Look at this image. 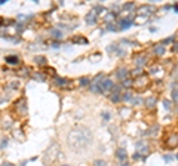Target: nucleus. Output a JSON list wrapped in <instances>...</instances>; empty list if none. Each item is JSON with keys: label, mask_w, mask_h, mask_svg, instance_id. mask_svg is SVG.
Listing matches in <instances>:
<instances>
[{"label": "nucleus", "mask_w": 178, "mask_h": 166, "mask_svg": "<svg viewBox=\"0 0 178 166\" xmlns=\"http://www.w3.org/2000/svg\"><path fill=\"white\" fill-rule=\"evenodd\" d=\"M6 145H8V140H2V141H0V147H2V148H5Z\"/></svg>", "instance_id": "27"}, {"label": "nucleus", "mask_w": 178, "mask_h": 166, "mask_svg": "<svg viewBox=\"0 0 178 166\" xmlns=\"http://www.w3.org/2000/svg\"><path fill=\"white\" fill-rule=\"evenodd\" d=\"M88 85H91V80H89L88 77H82L80 79V86H88Z\"/></svg>", "instance_id": "13"}, {"label": "nucleus", "mask_w": 178, "mask_h": 166, "mask_svg": "<svg viewBox=\"0 0 178 166\" xmlns=\"http://www.w3.org/2000/svg\"><path fill=\"white\" fill-rule=\"evenodd\" d=\"M145 59H147V56H145V55L135 56V64H137L138 67H143L145 64Z\"/></svg>", "instance_id": "7"}, {"label": "nucleus", "mask_w": 178, "mask_h": 166, "mask_svg": "<svg viewBox=\"0 0 178 166\" xmlns=\"http://www.w3.org/2000/svg\"><path fill=\"white\" fill-rule=\"evenodd\" d=\"M55 80H56V83H58V85H59V86H61V85H64V83H66V80H64V79H59V77H56Z\"/></svg>", "instance_id": "25"}, {"label": "nucleus", "mask_w": 178, "mask_h": 166, "mask_svg": "<svg viewBox=\"0 0 178 166\" xmlns=\"http://www.w3.org/2000/svg\"><path fill=\"white\" fill-rule=\"evenodd\" d=\"M122 100L123 101H131V100H132V95H131L129 92H126V94H123V95H122Z\"/></svg>", "instance_id": "15"}, {"label": "nucleus", "mask_w": 178, "mask_h": 166, "mask_svg": "<svg viewBox=\"0 0 178 166\" xmlns=\"http://www.w3.org/2000/svg\"><path fill=\"white\" fill-rule=\"evenodd\" d=\"M110 100L113 101V102H119V101L122 100V98H120V95H119V94H111V95H110Z\"/></svg>", "instance_id": "12"}, {"label": "nucleus", "mask_w": 178, "mask_h": 166, "mask_svg": "<svg viewBox=\"0 0 178 166\" xmlns=\"http://www.w3.org/2000/svg\"><path fill=\"white\" fill-rule=\"evenodd\" d=\"M155 54L156 55H163V54H165V48H163V46H156Z\"/></svg>", "instance_id": "11"}, {"label": "nucleus", "mask_w": 178, "mask_h": 166, "mask_svg": "<svg viewBox=\"0 0 178 166\" xmlns=\"http://www.w3.org/2000/svg\"><path fill=\"white\" fill-rule=\"evenodd\" d=\"M61 166H68V165H61Z\"/></svg>", "instance_id": "39"}, {"label": "nucleus", "mask_w": 178, "mask_h": 166, "mask_svg": "<svg viewBox=\"0 0 178 166\" xmlns=\"http://www.w3.org/2000/svg\"><path fill=\"white\" fill-rule=\"evenodd\" d=\"M171 89H172V92H175V90H178V82H175V83H172V86H171Z\"/></svg>", "instance_id": "28"}, {"label": "nucleus", "mask_w": 178, "mask_h": 166, "mask_svg": "<svg viewBox=\"0 0 178 166\" xmlns=\"http://www.w3.org/2000/svg\"><path fill=\"white\" fill-rule=\"evenodd\" d=\"M174 42V37H169V39H166V40H163V43L166 44V43H172Z\"/></svg>", "instance_id": "30"}, {"label": "nucleus", "mask_w": 178, "mask_h": 166, "mask_svg": "<svg viewBox=\"0 0 178 166\" xmlns=\"http://www.w3.org/2000/svg\"><path fill=\"white\" fill-rule=\"evenodd\" d=\"M102 117H104V120H105V122H107V120H110V114H109L107 111H104V113H102Z\"/></svg>", "instance_id": "23"}, {"label": "nucleus", "mask_w": 178, "mask_h": 166, "mask_svg": "<svg viewBox=\"0 0 178 166\" xmlns=\"http://www.w3.org/2000/svg\"><path fill=\"white\" fill-rule=\"evenodd\" d=\"M34 61H36L37 64H44V62H46V59H44L43 56H36V58H34Z\"/></svg>", "instance_id": "16"}, {"label": "nucleus", "mask_w": 178, "mask_h": 166, "mask_svg": "<svg viewBox=\"0 0 178 166\" xmlns=\"http://www.w3.org/2000/svg\"><path fill=\"white\" fill-rule=\"evenodd\" d=\"M131 85H132V82H131V80H128V79H126V80H123V83H122L123 88H129Z\"/></svg>", "instance_id": "17"}, {"label": "nucleus", "mask_w": 178, "mask_h": 166, "mask_svg": "<svg viewBox=\"0 0 178 166\" xmlns=\"http://www.w3.org/2000/svg\"><path fill=\"white\" fill-rule=\"evenodd\" d=\"M116 157H117L119 160L125 162V160H126V150H125V148H119V150L116 151Z\"/></svg>", "instance_id": "6"}, {"label": "nucleus", "mask_w": 178, "mask_h": 166, "mask_svg": "<svg viewBox=\"0 0 178 166\" xmlns=\"http://www.w3.org/2000/svg\"><path fill=\"white\" fill-rule=\"evenodd\" d=\"M5 61H6L8 64H12V65H13V64H18V61H20V59H18V56L9 55V56H6V59H5Z\"/></svg>", "instance_id": "8"}, {"label": "nucleus", "mask_w": 178, "mask_h": 166, "mask_svg": "<svg viewBox=\"0 0 178 166\" xmlns=\"http://www.w3.org/2000/svg\"><path fill=\"white\" fill-rule=\"evenodd\" d=\"M119 166H128V162L125 160V162H122V163H120V165H119Z\"/></svg>", "instance_id": "35"}, {"label": "nucleus", "mask_w": 178, "mask_h": 166, "mask_svg": "<svg viewBox=\"0 0 178 166\" xmlns=\"http://www.w3.org/2000/svg\"><path fill=\"white\" fill-rule=\"evenodd\" d=\"M2 166H13V165H12V163H9V162H5Z\"/></svg>", "instance_id": "34"}, {"label": "nucleus", "mask_w": 178, "mask_h": 166, "mask_svg": "<svg viewBox=\"0 0 178 166\" xmlns=\"http://www.w3.org/2000/svg\"><path fill=\"white\" fill-rule=\"evenodd\" d=\"M177 159H178V154H177Z\"/></svg>", "instance_id": "40"}, {"label": "nucleus", "mask_w": 178, "mask_h": 166, "mask_svg": "<svg viewBox=\"0 0 178 166\" xmlns=\"http://www.w3.org/2000/svg\"><path fill=\"white\" fill-rule=\"evenodd\" d=\"M163 105L166 107V110H169V107H171V102H169V101H163Z\"/></svg>", "instance_id": "32"}, {"label": "nucleus", "mask_w": 178, "mask_h": 166, "mask_svg": "<svg viewBox=\"0 0 178 166\" xmlns=\"http://www.w3.org/2000/svg\"><path fill=\"white\" fill-rule=\"evenodd\" d=\"M174 9H175V12H178V5H175V6H174Z\"/></svg>", "instance_id": "37"}, {"label": "nucleus", "mask_w": 178, "mask_h": 166, "mask_svg": "<svg viewBox=\"0 0 178 166\" xmlns=\"http://www.w3.org/2000/svg\"><path fill=\"white\" fill-rule=\"evenodd\" d=\"M67 143L71 150H76V151L85 150L92 143V132L85 126H76L70 131L67 136Z\"/></svg>", "instance_id": "1"}, {"label": "nucleus", "mask_w": 178, "mask_h": 166, "mask_svg": "<svg viewBox=\"0 0 178 166\" xmlns=\"http://www.w3.org/2000/svg\"><path fill=\"white\" fill-rule=\"evenodd\" d=\"M107 30H110V31H117L119 28H117V27H114V24H110V25L107 27Z\"/></svg>", "instance_id": "21"}, {"label": "nucleus", "mask_w": 178, "mask_h": 166, "mask_svg": "<svg viewBox=\"0 0 178 166\" xmlns=\"http://www.w3.org/2000/svg\"><path fill=\"white\" fill-rule=\"evenodd\" d=\"M116 76H117V79H120V80H126V77L129 76V71L126 68H119Z\"/></svg>", "instance_id": "5"}, {"label": "nucleus", "mask_w": 178, "mask_h": 166, "mask_svg": "<svg viewBox=\"0 0 178 166\" xmlns=\"http://www.w3.org/2000/svg\"><path fill=\"white\" fill-rule=\"evenodd\" d=\"M163 159H165V162H171V160L174 159V156H172V154H166Z\"/></svg>", "instance_id": "26"}, {"label": "nucleus", "mask_w": 178, "mask_h": 166, "mask_svg": "<svg viewBox=\"0 0 178 166\" xmlns=\"http://www.w3.org/2000/svg\"><path fill=\"white\" fill-rule=\"evenodd\" d=\"M132 8H135V3H132V2H131V3H126V5L123 6V9H132Z\"/></svg>", "instance_id": "19"}, {"label": "nucleus", "mask_w": 178, "mask_h": 166, "mask_svg": "<svg viewBox=\"0 0 178 166\" xmlns=\"http://www.w3.org/2000/svg\"><path fill=\"white\" fill-rule=\"evenodd\" d=\"M172 101H174V102H177V104H178V90H175V92H172Z\"/></svg>", "instance_id": "18"}, {"label": "nucleus", "mask_w": 178, "mask_h": 166, "mask_svg": "<svg viewBox=\"0 0 178 166\" xmlns=\"http://www.w3.org/2000/svg\"><path fill=\"white\" fill-rule=\"evenodd\" d=\"M73 42H74V43H82V44L86 43V40H85V39H73Z\"/></svg>", "instance_id": "22"}, {"label": "nucleus", "mask_w": 178, "mask_h": 166, "mask_svg": "<svg viewBox=\"0 0 178 166\" xmlns=\"http://www.w3.org/2000/svg\"><path fill=\"white\" fill-rule=\"evenodd\" d=\"M52 36H55V39H61V37H62V33L55 28V30H52Z\"/></svg>", "instance_id": "14"}, {"label": "nucleus", "mask_w": 178, "mask_h": 166, "mask_svg": "<svg viewBox=\"0 0 178 166\" xmlns=\"http://www.w3.org/2000/svg\"><path fill=\"white\" fill-rule=\"evenodd\" d=\"M131 101H132L134 104H141V100H140V98H132Z\"/></svg>", "instance_id": "31"}, {"label": "nucleus", "mask_w": 178, "mask_h": 166, "mask_svg": "<svg viewBox=\"0 0 178 166\" xmlns=\"http://www.w3.org/2000/svg\"><path fill=\"white\" fill-rule=\"evenodd\" d=\"M135 148H137V153H140L143 157L148 153V145L145 144L144 141H138V143L135 144Z\"/></svg>", "instance_id": "2"}, {"label": "nucleus", "mask_w": 178, "mask_h": 166, "mask_svg": "<svg viewBox=\"0 0 178 166\" xmlns=\"http://www.w3.org/2000/svg\"><path fill=\"white\" fill-rule=\"evenodd\" d=\"M105 165H107V163H105L104 160H97V162H95V166H105Z\"/></svg>", "instance_id": "24"}, {"label": "nucleus", "mask_w": 178, "mask_h": 166, "mask_svg": "<svg viewBox=\"0 0 178 166\" xmlns=\"http://www.w3.org/2000/svg\"><path fill=\"white\" fill-rule=\"evenodd\" d=\"M145 105L148 107V108H153L156 105V98L155 97H150V98H147V101H145Z\"/></svg>", "instance_id": "10"}, {"label": "nucleus", "mask_w": 178, "mask_h": 166, "mask_svg": "<svg viewBox=\"0 0 178 166\" xmlns=\"http://www.w3.org/2000/svg\"><path fill=\"white\" fill-rule=\"evenodd\" d=\"M140 73H141V70H140V68H138V70H134V71H132V74H134V76H138Z\"/></svg>", "instance_id": "33"}, {"label": "nucleus", "mask_w": 178, "mask_h": 166, "mask_svg": "<svg viewBox=\"0 0 178 166\" xmlns=\"http://www.w3.org/2000/svg\"><path fill=\"white\" fill-rule=\"evenodd\" d=\"M97 16H98V13H97V12L92 9V11H91L88 15H86L85 21H86V24H89V25H94V24L97 22Z\"/></svg>", "instance_id": "3"}, {"label": "nucleus", "mask_w": 178, "mask_h": 166, "mask_svg": "<svg viewBox=\"0 0 178 166\" xmlns=\"http://www.w3.org/2000/svg\"><path fill=\"white\" fill-rule=\"evenodd\" d=\"M150 12H153V8H151V6L144 5V6H140V8H138V15H150Z\"/></svg>", "instance_id": "4"}, {"label": "nucleus", "mask_w": 178, "mask_h": 166, "mask_svg": "<svg viewBox=\"0 0 178 166\" xmlns=\"http://www.w3.org/2000/svg\"><path fill=\"white\" fill-rule=\"evenodd\" d=\"M134 159H135V160H138V159H143V156L140 154V153H137V151H135V154H134Z\"/></svg>", "instance_id": "29"}, {"label": "nucleus", "mask_w": 178, "mask_h": 166, "mask_svg": "<svg viewBox=\"0 0 178 166\" xmlns=\"http://www.w3.org/2000/svg\"><path fill=\"white\" fill-rule=\"evenodd\" d=\"M5 3V0H0V5H3Z\"/></svg>", "instance_id": "38"}, {"label": "nucleus", "mask_w": 178, "mask_h": 166, "mask_svg": "<svg viewBox=\"0 0 178 166\" xmlns=\"http://www.w3.org/2000/svg\"><path fill=\"white\" fill-rule=\"evenodd\" d=\"M174 51H175V52H177V51H178V43H175V44H174Z\"/></svg>", "instance_id": "36"}, {"label": "nucleus", "mask_w": 178, "mask_h": 166, "mask_svg": "<svg viewBox=\"0 0 178 166\" xmlns=\"http://www.w3.org/2000/svg\"><path fill=\"white\" fill-rule=\"evenodd\" d=\"M116 18V13H109L107 16H105V21H111V19H114Z\"/></svg>", "instance_id": "20"}, {"label": "nucleus", "mask_w": 178, "mask_h": 166, "mask_svg": "<svg viewBox=\"0 0 178 166\" xmlns=\"http://www.w3.org/2000/svg\"><path fill=\"white\" fill-rule=\"evenodd\" d=\"M131 25H132V19H122V21H120V28H122V30L129 28Z\"/></svg>", "instance_id": "9"}]
</instances>
